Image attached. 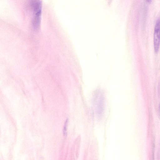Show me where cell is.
Masks as SVG:
<instances>
[{
    "instance_id": "cell-1",
    "label": "cell",
    "mask_w": 160,
    "mask_h": 160,
    "mask_svg": "<svg viewBox=\"0 0 160 160\" xmlns=\"http://www.w3.org/2000/svg\"><path fill=\"white\" fill-rule=\"evenodd\" d=\"M28 4L32 14V25L35 28L37 29L41 22L42 0H28Z\"/></svg>"
},
{
    "instance_id": "cell-2",
    "label": "cell",
    "mask_w": 160,
    "mask_h": 160,
    "mask_svg": "<svg viewBox=\"0 0 160 160\" xmlns=\"http://www.w3.org/2000/svg\"><path fill=\"white\" fill-rule=\"evenodd\" d=\"M160 44V19H158L155 25L154 35V45L155 52H157Z\"/></svg>"
},
{
    "instance_id": "cell-3",
    "label": "cell",
    "mask_w": 160,
    "mask_h": 160,
    "mask_svg": "<svg viewBox=\"0 0 160 160\" xmlns=\"http://www.w3.org/2000/svg\"><path fill=\"white\" fill-rule=\"evenodd\" d=\"M68 122V120H67L66 121L64 125V134H65V133H66V126Z\"/></svg>"
},
{
    "instance_id": "cell-4",
    "label": "cell",
    "mask_w": 160,
    "mask_h": 160,
    "mask_svg": "<svg viewBox=\"0 0 160 160\" xmlns=\"http://www.w3.org/2000/svg\"><path fill=\"white\" fill-rule=\"evenodd\" d=\"M152 0H146L148 2H150Z\"/></svg>"
}]
</instances>
